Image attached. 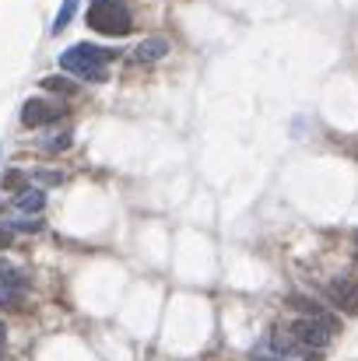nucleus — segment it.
<instances>
[{"mask_svg":"<svg viewBox=\"0 0 358 361\" xmlns=\"http://www.w3.org/2000/svg\"><path fill=\"white\" fill-rule=\"evenodd\" d=\"M42 88H49V92H60V95H74V85H67L64 78H42Z\"/></svg>","mask_w":358,"mask_h":361,"instance_id":"nucleus-11","label":"nucleus"},{"mask_svg":"<svg viewBox=\"0 0 358 361\" xmlns=\"http://www.w3.org/2000/svg\"><path fill=\"white\" fill-rule=\"evenodd\" d=\"M288 334L302 344V348H309V351H323L327 344H330V326H323L320 319H309V316H302V319H295L292 326H288Z\"/></svg>","mask_w":358,"mask_h":361,"instance_id":"nucleus-3","label":"nucleus"},{"mask_svg":"<svg viewBox=\"0 0 358 361\" xmlns=\"http://www.w3.org/2000/svg\"><path fill=\"white\" fill-rule=\"evenodd\" d=\"M74 11H78V0H64V7H60V14H56V21H53V35H60V32L71 25Z\"/></svg>","mask_w":358,"mask_h":361,"instance_id":"nucleus-10","label":"nucleus"},{"mask_svg":"<svg viewBox=\"0 0 358 361\" xmlns=\"http://www.w3.org/2000/svg\"><path fill=\"white\" fill-rule=\"evenodd\" d=\"M4 341H7V330H4V323H0V348H4Z\"/></svg>","mask_w":358,"mask_h":361,"instance_id":"nucleus-17","label":"nucleus"},{"mask_svg":"<svg viewBox=\"0 0 358 361\" xmlns=\"http://www.w3.org/2000/svg\"><path fill=\"white\" fill-rule=\"evenodd\" d=\"M11 225L21 228V232H39V221H11ZM11 225H7V228H11Z\"/></svg>","mask_w":358,"mask_h":361,"instance_id":"nucleus-16","label":"nucleus"},{"mask_svg":"<svg viewBox=\"0 0 358 361\" xmlns=\"http://www.w3.org/2000/svg\"><path fill=\"white\" fill-rule=\"evenodd\" d=\"M71 137H74L71 130H64V133H56L53 140H46V151H67V147H71Z\"/></svg>","mask_w":358,"mask_h":361,"instance_id":"nucleus-12","label":"nucleus"},{"mask_svg":"<svg viewBox=\"0 0 358 361\" xmlns=\"http://www.w3.org/2000/svg\"><path fill=\"white\" fill-rule=\"evenodd\" d=\"M0 186H4L7 193H21V190L28 186V176H25L21 169H11V172H4V179H0Z\"/></svg>","mask_w":358,"mask_h":361,"instance_id":"nucleus-9","label":"nucleus"},{"mask_svg":"<svg viewBox=\"0 0 358 361\" xmlns=\"http://www.w3.org/2000/svg\"><path fill=\"white\" fill-rule=\"evenodd\" d=\"M165 53H169V42H165V39H144V42L133 49V56H137L141 63H144V60H148V63H151V60H162Z\"/></svg>","mask_w":358,"mask_h":361,"instance_id":"nucleus-7","label":"nucleus"},{"mask_svg":"<svg viewBox=\"0 0 358 361\" xmlns=\"http://www.w3.org/2000/svg\"><path fill=\"white\" fill-rule=\"evenodd\" d=\"M288 305H292V309H299V312H302V316H309V319H320V323H323V326H330V330H338V326H341V323H338L330 312H323V305H316L313 298L292 295V298H288Z\"/></svg>","mask_w":358,"mask_h":361,"instance_id":"nucleus-6","label":"nucleus"},{"mask_svg":"<svg viewBox=\"0 0 358 361\" xmlns=\"http://www.w3.org/2000/svg\"><path fill=\"white\" fill-rule=\"evenodd\" d=\"M0 284H11V288H18V284H21V277H18L14 270H7V267L0 263Z\"/></svg>","mask_w":358,"mask_h":361,"instance_id":"nucleus-14","label":"nucleus"},{"mask_svg":"<svg viewBox=\"0 0 358 361\" xmlns=\"http://www.w3.org/2000/svg\"><path fill=\"white\" fill-rule=\"evenodd\" d=\"M113 60L109 49L102 46H88V42H78L71 46L67 53H60V67L85 78V81H106V63Z\"/></svg>","mask_w":358,"mask_h":361,"instance_id":"nucleus-1","label":"nucleus"},{"mask_svg":"<svg viewBox=\"0 0 358 361\" xmlns=\"http://www.w3.org/2000/svg\"><path fill=\"white\" fill-rule=\"evenodd\" d=\"M11 242H14L11 228H7V225H0V249H11Z\"/></svg>","mask_w":358,"mask_h":361,"instance_id":"nucleus-15","label":"nucleus"},{"mask_svg":"<svg viewBox=\"0 0 358 361\" xmlns=\"http://www.w3.org/2000/svg\"><path fill=\"white\" fill-rule=\"evenodd\" d=\"M256 361H281V358H256Z\"/></svg>","mask_w":358,"mask_h":361,"instance_id":"nucleus-18","label":"nucleus"},{"mask_svg":"<svg viewBox=\"0 0 358 361\" xmlns=\"http://www.w3.org/2000/svg\"><path fill=\"white\" fill-rule=\"evenodd\" d=\"M355 242H358V232H355Z\"/></svg>","mask_w":358,"mask_h":361,"instance_id":"nucleus-19","label":"nucleus"},{"mask_svg":"<svg viewBox=\"0 0 358 361\" xmlns=\"http://www.w3.org/2000/svg\"><path fill=\"white\" fill-rule=\"evenodd\" d=\"M327 298H330L341 312L358 316V281L355 277H334V281L327 284Z\"/></svg>","mask_w":358,"mask_h":361,"instance_id":"nucleus-5","label":"nucleus"},{"mask_svg":"<svg viewBox=\"0 0 358 361\" xmlns=\"http://www.w3.org/2000/svg\"><path fill=\"white\" fill-rule=\"evenodd\" d=\"M67 109L60 102H49V99H28L21 106V123L25 126H46V123H56Z\"/></svg>","mask_w":358,"mask_h":361,"instance_id":"nucleus-4","label":"nucleus"},{"mask_svg":"<svg viewBox=\"0 0 358 361\" xmlns=\"http://www.w3.org/2000/svg\"><path fill=\"white\" fill-rule=\"evenodd\" d=\"M18 207H21V211H28V214H39V211L46 207V193H42V190L25 186V190L18 193Z\"/></svg>","mask_w":358,"mask_h":361,"instance_id":"nucleus-8","label":"nucleus"},{"mask_svg":"<svg viewBox=\"0 0 358 361\" xmlns=\"http://www.w3.org/2000/svg\"><path fill=\"white\" fill-rule=\"evenodd\" d=\"M18 302H21V295L11 291V284H0V305H18Z\"/></svg>","mask_w":358,"mask_h":361,"instance_id":"nucleus-13","label":"nucleus"},{"mask_svg":"<svg viewBox=\"0 0 358 361\" xmlns=\"http://www.w3.org/2000/svg\"><path fill=\"white\" fill-rule=\"evenodd\" d=\"M88 28H95L99 35H126L133 28V18L130 11L119 4V0H92L88 7Z\"/></svg>","mask_w":358,"mask_h":361,"instance_id":"nucleus-2","label":"nucleus"}]
</instances>
